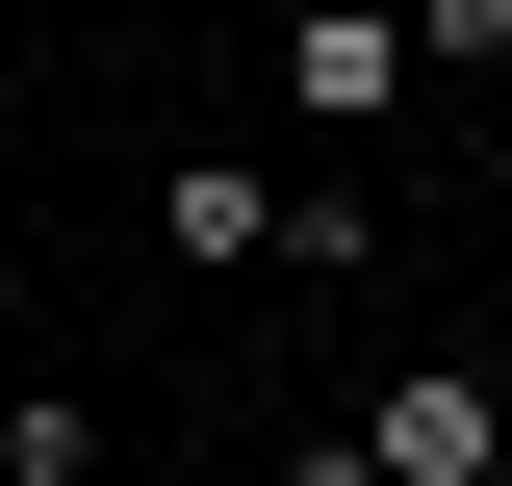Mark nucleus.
Returning <instances> with one entry per match:
<instances>
[{"mask_svg": "<svg viewBox=\"0 0 512 486\" xmlns=\"http://www.w3.org/2000/svg\"><path fill=\"white\" fill-rule=\"evenodd\" d=\"M154 256L180 282H256V256H359V205H282L256 154H154Z\"/></svg>", "mask_w": 512, "mask_h": 486, "instance_id": "obj_1", "label": "nucleus"}, {"mask_svg": "<svg viewBox=\"0 0 512 486\" xmlns=\"http://www.w3.org/2000/svg\"><path fill=\"white\" fill-rule=\"evenodd\" d=\"M359 461H384V486H512V410H487V359H410V384L359 410Z\"/></svg>", "mask_w": 512, "mask_h": 486, "instance_id": "obj_2", "label": "nucleus"}, {"mask_svg": "<svg viewBox=\"0 0 512 486\" xmlns=\"http://www.w3.org/2000/svg\"><path fill=\"white\" fill-rule=\"evenodd\" d=\"M282 103H308V128H384V103H410V0H282Z\"/></svg>", "mask_w": 512, "mask_h": 486, "instance_id": "obj_3", "label": "nucleus"}, {"mask_svg": "<svg viewBox=\"0 0 512 486\" xmlns=\"http://www.w3.org/2000/svg\"><path fill=\"white\" fill-rule=\"evenodd\" d=\"M0 486H103V435H77V384H26V410H0Z\"/></svg>", "mask_w": 512, "mask_h": 486, "instance_id": "obj_4", "label": "nucleus"}, {"mask_svg": "<svg viewBox=\"0 0 512 486\" xmlns=\"http://www.w3.org/2000/svg\"><path fill=\"white\" fill-rule=\"evenodd\" d=\"M512 52V0H410V77H487Z\"/></svg>", "mask_w": 512, "mask_h": 486, "instance_id": "obj_5", "label": "nucleus"}, {"mask_svg": "<svg viewBox=\"0 0 512 486\" xmlns=\"http://www.w3.org/2000/svg\"><path fill=\"white\" fill-rule=\"evenodd\" d=\"M487 333H512V307H487Z\"/></svg>", "mask_w": 512, "mask_h": 486, "instance_id": "obj_6", "label": "nucleus"}]
</instances>
